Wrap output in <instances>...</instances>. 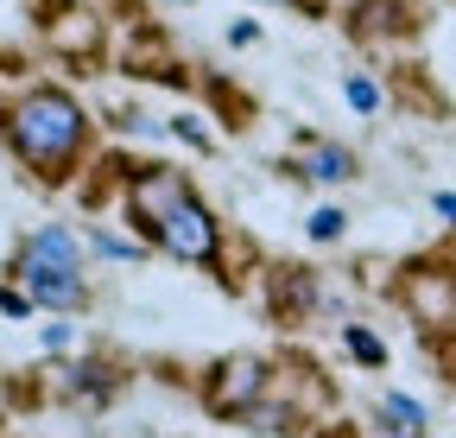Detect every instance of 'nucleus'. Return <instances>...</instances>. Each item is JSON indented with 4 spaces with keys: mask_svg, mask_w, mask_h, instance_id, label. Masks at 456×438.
<instances>
[{
    "mask_svg": "<svg viewBox=\"0 0 456 438\" xmlns=\"http://www.w3.org/2000/svg\"><path fill=\"white\" fill-rule=\"evenodd\" d=\"M26 305H32V293H0V311L7 318H26Z\"/></svg>",
    "mask_w": 456,
    "mask_h": 438,
    "instance_id": "12",
    "label": "nucleus"
},
{
    "mask_svg": "<svg viewBox=\"0 0 456 438\" xmlns=\"http://www.w3.org/2000/svg\"><path fill=\"white\" fill-rule=\"evenodd\" d=\"M26 254H45V260H64V267H77L83 273V248L64 236V229H38L32 242H26Z\"/></svg>",
    "mask_w": 456,
    "mask_h": 438,
    "instance_id": "7",
    "label": "nucleus"
},
{
    "mask_svg": "<svg viewBox=\"0 0 456 438\" xmlns=\"http://www.w3.org/2000/svg\"><path fill=\"white\" fill-rule=\"evenodd\" d=\"M152 236H159L165 254H178V260H197V267L216 260V223H209V210L197 197H178L165 210V223H152Z\"/></svg>",
    "mask_w": 456,
    "mask_h": 438,
    "instance_id": "2",
    "label": "nucleus"
},
{
    "mask_svg": "<svg viewBox=\"0 0 456 438\" xmlns=\"http://www.w3.org/2000/svg\"><path fill=\"white\" fill-rule=\"evenodd\" d=\"M266 388V368L254 356H235L216 368V388H209V413H235V407H254V394Z\"/></svg>",
    "mask_w": 456,
    "mask_h": 438,
    "instance_id": "4",
    "label": "nucleus"
},
{
    "mask_svg": "<svg viewBox=\"0 0 456 438\" xmlns=\"http://www.w3.org/2000/svg\"><path fill=\"white\" fill-rule=\"evenodd\" d=\"M20 267H26V293H32L38 305H57V311H77V305H83V273H77V267L45 260V254H26Z\"/></svg>",
    "mask_w": 456,
    "mask_h": 438,
    "instance_id": "3",
    "label": "nucleus"
},
{
    "mask_svg": "<svg viewBox=\"0 0 456 438\" xmlns=\"http://www.w3.org/2000/svg\"><path fill=\"white\" fill-rule=\"evenodd\" d=\"M83 128H89L83 108L64 89H32L20 102V115H13V146L32 159V166H45V178H64V166L83 146Z\"/></svg>",
    "mask_w": 456,
    "mask_h": 438,
    "instance_id": "1",
    "label": "nucleus"
},
{
    "mask_svg": "<svg viewBox=\"0 0 456 438\" xmlns=\"http://www.w3.org/2000/svg\"><path fill=\"white\" fill-rule=\"evenodd\" d=\"M380 419H387L393 438H425V413H419L406 394H387V401H380Z\"/></svg>",
    "mask_w": 456,
    "mask_h": 438,
    "instance_id": "6",
    "label": "nucleus"
},
{
    "mask_svg": "<svg viewBox=\"0 0 456 438\" xmlns=\"http://www.w3.org/2000/svg\"><path fill=\"white\" fill-rule=\"evenodd\" d=\"M342 223H349L342 210H317V216H311V242H336V236H342Z\"/></svg>",
    "mask_w": 456,
    "mask_h": 438,
    "instance_id": "9",
    "label": "nucleus"
},
{
    "mask_svg": "<svg viewBox=\"0 0 456 438\" xmlns=\"http://www.w3.org/2000/svg\"><path fill=\"white\" fill-rule=\"evenodd\" d=\"M349 172H355V159L342 153V146H323V153L311 159V178H330V185H336V178H349Z\"/></svg>",
    "mask_w": 456,
    "mask_h": 438,
    "instance_id": "8",
    "label": "nucleus"
},
{
    "mask_svg": "<svg viewBox=\"0 0 456 438\" xmlns=\"http://www.w3.org/2000/svg\"><path fill=\"white\" fill-rule=\"evenodd\" d=\"M349 350H355V356H362L368 368H380V362H387V350H380V343H374L368 331H349Z\"/></svg>",
    "mask_w": 456,
    "mask_h": 438,
    "instance_id": "10",
    "label": "nucleus"
},
{
    "mask_svg": "<svg viewBox=\"0 0 456 438\" xmlns=\"http://www.w3.org/2000/svg\"><path fill=\"white\" fill-rule=\"evenodd\" d=\"M349 102H355V108H374L380 95H374V83H368V77H355V83H349Z\"/></svg>",
    "mask_w": 456,
    "mask_h": 438,
    "instance_id": "11",
    "label": "nucleus"
},
{
    "mask_svg": "<svg viewBox=\"0 0 456 438\" xmlns=\"http://www.w3.org/2000/svg\"><path fill=\"white\" fill-rule=\"evenodd\" d=\"M178 197H191V185H184L178 172H159V166L134 185V210H140V223H146V229H152V223H165V210L178 203Z\"/></svg>",
    "mask_w": 456,
    "mask_h": 438,
    "instance_id": "5",
    "label": "nucleus"
},
{
    "mask_svg": "<svg viewBox=\"0 0 456 438\" xmlns=\"http://www.w3.org/2000/svg\"><path fill=\"white\" fill-rule=\"evenodd\" d=\"M437 216H450V223H456V197H450V191L437 197Z\"/></svg>",
    "mask_w": 456,
    "mask_h": 438,
    "instance_id": "13",
    "label": "nucleus"
}]
</instances>
